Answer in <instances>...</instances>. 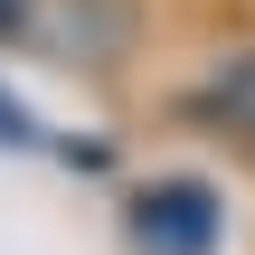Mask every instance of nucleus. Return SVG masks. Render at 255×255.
<instances>
[{"mask_svg": "<svg viewBox=\"0 0 255 255\" xmlns=\"http://www.w3.org/2000/svg\"><path fill=\"white\" fill-rule=\"evenodd\" d=\"M0 28H19V0H0Z\"/></svg>", "mask_w": 255, "mask_h": 255, "instance_id": "nucleus-4", "label": "nucleus"}, {"mask_svg": "<svg viewBox=\"0 0 255 255\" xmlns=\"http://www.w3.org/2000/svg\"><path fill=\"white\" fill-rule=\"evenodd\" d=\"M0 142H28V114H19L9 95H0Z\"/></svg>", "mask_w": 255, "mask_h": 255, "instance_id": "nucleus-3", "label": "nucleus"}, {"mask_svg": "<svg viewBox=\"0 0 255 255\" xmlns=\"http://www.w3.org/2000/svg\"><path fill=\"white\" fill-rule=\"evenodd\" d=\"M199 104L227 123V132H246L255 142V47H237V57H218V76L199 85Z\"/></svg>", "mask_w": 255, "mask_h": 255, "instance_id": "nucleus-2", "label": "nucleus"}, {"mask_svg": "<svg viewBox=\"0 0 255 255\" xmlns=\"http://www.w3.org/2000/svg\"><path fill=\"white\" fill-rule=\"evenodd\" d=\"M132 237L151 255H208L218 246V199H208L199 180H161V189L132 199Z\"/></svg>", "mask_w": 255, "mask_h": 255, "instance_id": "nucleus-1", "label": "nucleus"}]
</instances>
